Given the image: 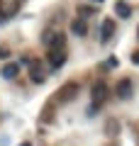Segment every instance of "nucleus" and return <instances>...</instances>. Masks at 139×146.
Listing matches in <instances>:
<instances>
[{
    "mask_svg": "<svg viewBox=\"0 0 139 146\" xmlns=\"http://www.w3.org/2000/svg\"><path fill=\"white\" fill-rule=\"evenodd\" d=\"M78 12H81V15H93V12H95V7H86V5H81V7H78Z\"/></svg>",
    "mask_w": 139,
    "mask_h": 146,
    "instance_id": "nucleus-11",
    "label": "nucleus"
},
{
    "mask_svg": "<svg viewBox=\"0 0 139 146\" xmlns=\"http://www.w3.org/2000/svg\"><path fill=\"white\" fill-rule=\"evenodd\" d=\"M137 32H139V29H137Z\"/></svg>",
    "mask_w": 139,
    "mask_h": 146,
    "instance_id": "nucleus-15",
    "label": "nucleus"
},
{
    "mask_svg": "<svg viewBox=\"0 0 139 146\" xmlns=\"http://www.w3.org/2000/svg\"><path fill=\"white\" fill-rule=\"evenodd\" d=\"M63 63H66V54H63V49H54V51H49V68H61Z\"/></svg>",
    "mask_w": 139,
    "mask_h": 146,
    "instance_id": "nucleus-5",
    "label": "nucleus"
},
{
    "mask_svg": "<svg viewBox=\"0 0 139 146\" xmlns=\"http://www.w3.org/2000/svg\"><path fill=\"white\" fill-rule=\"evenodd\" d=\"M44 46L49 49V51H54V49H63L66 46V36L61 34V32H44Z\"/></svg>",
    "mask_w": 139,
    "mask_h": 146,
    "instance_id": "nucleus-2",
    "label": "nucleus"
},
{
    "mask_svg": "<svg viewBox=\"0 0 139 146\" xmlns=\"http://www.w3.org/2000/svg\"><path fill=\"white\" fill-rule=\"evenodd\" d=\"M17 73H20V63H7V66L3 68V78L12 80V78H17Z\"/></svg>",
    "mask_w": 139,
    "mask_h": 146,
    "instance_id": "nucleus-9",
    "label": "nucleus"
},
{
    "mask_svg": "<svg viewBox=\"0 0 139 146\" xmlns=\"http://www.w3.org/2000/svg\"><path fill=\"white\" fill-rule=\"evenodd\" d=\"M100 34H103V42H108L110 36L115 34V22H112V20H105L103 27H100Z\"/></svg>",
    "mask_w": 139,
    "mask_h": 146,
    "instance_id": "nucleus-8",
    "label": "nucleus"
},
{
    "mask_svg": "<svg viewBox=\"0 0 139 146\" xmlns=\"http://www.w3.org/2000/svg\"><path fill=\"white\" fill-rule=\"evenodd\" d=\"M105 98H108V85H105L103 80H95V83H93V90H90V115L103 107Z\"/></svg>",
    "mask_w": 139,
    "mask_h": 146,
    "instance_id": "nucleus-1",
    "label": "nucleus"
},
{
    "mask_svg": "<svg viewBox=\"0 0 139 146\" xmlns=\"http://www.w3.org/2000/svg\"><path fill=\"white\" fill-rule=\"evenodd\" d=\"M93 3H103V0H93Z\"/></svg>",
    "mask_w": 139,
    "mask_h": 146,
    "instance_id": "nucleus-14",
    "label": "nucleus"
},
{
    "mask_svg": "<svg viewBox=\"0 0 139 146\" xmlns=\"http://www.w3.org/2000/svg\"><path fill=\"white\" fill-rule=\"evenodd\" d=\"M115 93H117L120 100L132 98V80H129V78H122V80L117 83V88H115Z\"/></svg>",
    "mask_w": 139,
    "mask_h": 146,
    "instance_id": "nucleus-6",
    "label": "nucleus"
},
{
    "mask_svg": "<svg viewBox=\"0 0 139 146\" xmlns=\"http://www.w3.org/2000/svg\"><path fill=\"white\" fill-rule=\"evenodd\" d=\"M27 66H29V76H32V80H34V83H44L46 76H44V68H41V63L32 58V61H27Z\"/></svg>",
    "mask_w": 139,
    "mask_h": 146,
    "instance_id": "nucleus-3",
    "label": "nucleus"
},
{
    "mask_svg": "<svg viewBox=\"0 0 139 146\" xmlns=\"http://www.w3.org/2000/svg\"><path fill=\"white\" fill-rule=\"evenodd\" d=\"M132 63H137V66H139V51H134V54H132Z\"/></svg>",
    "mask_w": 139,
    "mask_h": 146,
    "instance_id": "nucleus-12",
    "label": "nucleus"
},
{
    "mask_svg": "<svg viewBox=\"0 0 139 146\" xmlns=\"http://www.w3.org/2000/svg\"><path fill=\"white\" fill-rule=\"evenodd\" d=\"M71 32L78 36H86L88 34V25H86V17H78V20L71 22Z\"/></svg>",
    "mask_w": 139,
    "mask_h": 146,
    "instance_id": "nucleus-7",
    "label": "nucleus"
},
{
    "mask_svg": "<svg viewBox=\"0 0 139 146\" xmlns=\"http://www.w3.org/2000/svg\"><path fill=\"white\" fill-rule=\"evenodd\" d=\"M20 146H32V144H27V141H25V144H20Z\"/></svg>",
    "mask_w": 139,
    "mask_h": 146,
    "instance_id": "nucleus-13",
    "label": "nucleus"
},
{
    "mask_svg": "<svg viewBox=\"0 0 139 146\" xmlns=\"http://www.w3.org/2000/svg\"><path fill=\"white\" fill-rule=\"evenodd\" d=\"M115 12H117L120 17H124V20H127V17L132 15V7H129L124 0H120V3H115Z\"/></svg>",
    "mask_w": 139,
    "mask_h": 146,
    "instance_id": "nucleus-10",
    "label": "nucleus"
},
{
    "mask_svg": "<svg viewBox=\"0 0 139 146\" xmlns=\"http://www.w3.org/2000/svg\"><path fill=\"white\" fill-rule=\"evenodd\" d=\"M76 93H78V85H76V83H68V85H63V88L56 93V95H59L56 100H59V102H68V100L76 98Z\"/></svg>",
    "mask_w": 139,
    "mask_h": 146,
    "instance_id": "nucleus-4",
    "label": "nucleus"
}]
</instances>
